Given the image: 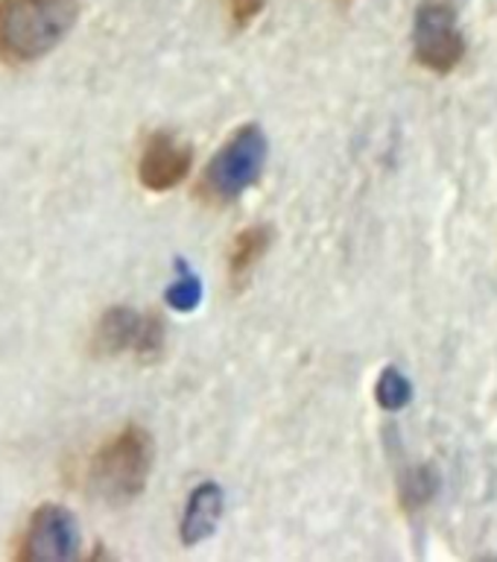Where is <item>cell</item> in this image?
<instances>
[{
  "label": "cell",
  "instance_id": "cell-1",
  "mask_svg": "<svg viewBox=\"0 0 497 562\" xmlns=\"http://www.w3.org/2000/svg\"><path fill=\"white\" fill-rule=\"evenodd\" d=\"M79 0H0V61L24 68L70 33Z\"/></svg>",
  "mask_w": 497,
  "mask_h": 562
},
{
  "label": "cell",
  "instance_id": "cell-5",
  "mask_svg": "<svg viewBox=\"0 0 497 562\" xmlns=\"http://www.w3.org/2000/svg\"><path fill=\"white\" fill-rule=\"evenodd\" d=\"M94 349L100 355H135L153 360L165 349V323L158 314H138L132 307H112L97 323Z\"/></svg>",
  "mask_w": 497,
  "mask_h": 562
},
{
  "label": "cell",
  "instance_id": "cell-2",
  "mask_svg": "<svg viewBox=\"0 0 497 562\" xmlns=\"http://www.w3.org/2000/svg\"><path fill=\"white\" fill-rule=\"evenodd\" d=\"M153 442L138 425H126L109 437L88 463V492L109 507H126L147 490Z\"/></svg>",
  "mask_w": 497,
  "mask_h": 562
},
{
  "label": "cell",
  "instance_id": "cell-7",
  "mask_svg": "<svg viewBox=\"0 0 497 562\" xmlns=\"http://www.w3.org/2000/svg\"><path fill=\"white\" fill-rule=\"evenodd\" d=\"M193 149L176 140L170 132H153L140 149L138 182L153 193L173 191L191 173Z\"/></svg>",
  "mask_w": 497,
  "mask_h": 562
},
{
  "label": "cell",
  "instance_id": "cell-8",
  "mask_svg": "<svg viewBox=\"0 0 497 562\" xmlns=\"http://www.w3.org/2000/svg\"><path fill=\"white\" fill-rule=\"evenodd\" d=\"M270 240L272 235L267 226H246L237 232L226 261L231 284H244V281L252 276V270L261 263L267 249H270Z\"/></svg>",
  "mask_w": 497,
  "mask_h": 562
},
{
  "label": "cell",
  "instance_id": "cell-6",
  "mask_svg": "<svg viewBox=\"0 0 497 562\" xmlns=\"http://www.w3.org/2000/svg\"><path fill=\"white\" fill-rule=\"evenodd\" d=\"M77 521L59 504H44L33 513L24 536L18 539V560L47 562L68 560L77 551Z\"/></svg>",
  "mask_w": 497,
  "mask_h": 562
},
{
  "label": "cell",
  "instance_id": "cell-12",
  "mask_svg": "<svg viewBox=\"0 0 497 562\" xmlns=\"http://www.w3.org/2000/svg\"><path fill=\"white\" fill-rule=\"evenodd\" d=\"M202 299V284L196 276L191 272H182V279L173 281V288L167 290V302L176 307V311H191V307L200 305Z\"/></svg>",
  "mask_w": 497,
  "mask_h": 562
},
{
  "label": "cell",
  "instance_id": "cell-4",
  "mask_svg": "<svg viewBox=\"0 0 497 562\" xmlns=\"http://www.w3.org/2000/svg\"><path fill=\"white\" fill-rule=\"evenodd\" d=\"M413 50L416 61L433 74H451L463 61L465 38L456 26L454 7H448L445 0L421 3L413 24Z\"/></svg>",
  "mask_w": 497,
  "mask_h": 562
},
{
  "label": "cell",
  "instance_id": "cell-11",
  "mask_svg": "<svg viewBox=\"0 0 497 562\" xmlns=\"http://www.w3.org/2000/svg\"><path fill=\"white\" fill-rule=\"evenodd\" d=\"M433 492H437V477L430 472L428 465H419V469H413L407 474V481L402 486V498L404 507L407 509H419L421 504H428L433 498Z\"/></svg>",
  "mask_w": 497,
  "mask_h": 562
},
{
  "label": "cell",
  "instance_id": "cell-10",
  "mask_svg": "<svg viewBox=\"0 0 497 562\" xmlns=\"http://www.w3.org/2000/svg\"><path fill=\"white\" fill-rule=\"evenodd\" d=\"M375 395L381 407H386V411H402V407L410 404L413 386L398 369H384V375H381L375 386Z\"/></svg>",
  "mask_w": 497,
  "mask_h": 562
},
{
  "label": "cell",
  "instance_id": "cell-13",
  "mask_svg": "<svg viewBox=\"0 0 497 562\" xmlns=\"http://www.w3.org/2000/svg\"><path fill=\"white\" fill-rule=\"evenodd\" d=\"M267 0H226V15L235 30H246L263 12Z\"/></svg>",
  "mask_w": 497,
  "mask_h": 562
},
{
  "label": "cell",
  "instance_id": "cell-3",
  "mask_svg": "<svg viewBox=\"0 0 497 562\" xmlns=\"http://www.w3.org/2000/svg\"><path fill=\"white\" fill-rule=\"evenodd\" d=\"M267 138L258 126H244L211 158L200 179V200L211 209L231 205L261 179Z\"/></svg>",
  "mask_w": 497,
  "mask_h": 562
},
{
  "label": "cell",
  "instance_id": "cell-9",
  "mask_svg": "<svg viewBox=\"0 0 497 562\" xmlns=\"http://www.w3.org/2000/svg\"><path fill=\"white\" fill-rule=\"evenodd\" d=\"M219 509H223V495H219V490L214 483H205V486H200V490L193 492L182 518L184 542L191 544L205 539V536L217 527Z\"/></svg>",
  "mask_w": 497,
  "mask_h": 562
}]
</instances>
